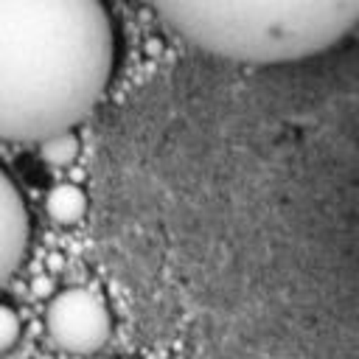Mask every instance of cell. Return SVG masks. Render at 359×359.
<instances>
[{
	"label": "cell",
	"mask_w": 359,
	"mask_h": 359,
	"mask_svg": "<svg viewBox=\"0 0 359 359\" xmlns=\"http://www.w3.org/2000/svg\"><path fill=\"white\" fill-rule=\"evenodd\" d=\"M112 67L104 0H0V140L73 129L107 93Z\"/></svg>",
	"instance_id": "cell-1"
},
{
	"label": "cell",
	"mask_w": 359,
	"mask_h": 359,
	"mask_svg": "<svg viewBox=\"0 0 359 359\" xmlns=\"http://www.w3.org/2000/svg\"><path fill=\"white\" fill-rule=\"evenodd\" d=\"M146 50H149V56H154V53H160V50H163V45H160V39H149V45H146Z\"/></svg>",
	"instance_id": "cell-9"
},
{
	"label": "cell",
	"mask_w": 359,
	"mask_h": 359,
	"mask_svg": "<svg viewBox=\"0 0 359 359\" xmlns=\"http://www.w3.org/2000/svg\"><path fill=\"white\" fill-rule=\"evenodd\" d=\"M48 334L67 353H95L112 331L107 303L90 289H65L50 297L45 311Z\"/></svg>",
	"instance_id": "cell-3"
},
{
	"label": "cell",
	"mask_w": 359,
	"mask_h": 359,
	"mask_svg": "<svg viewBox=\"0 0 359 359\" xmlns=\"http://www.w3.org/2000/svg\"><path fill=\"white\" fill-rule=\"evenodd\" d=\"M36 359H53V356H48V353H45V356H36Z\"/></svg>",
	"instance_id": "cell-10"
},
{
	"label": "cell",
	"mask_w": 359,
	"mask_h": 359,
	"mask_svg": "<svg viewBox=\"0 0 359 359\" xmlns=\"http://www.w3.org/2000/svg\"><path fill=\"white\" fill-rule=\"evenodd\" d=\"M28 247V208L14 180L0 168V283L20 266Z\"/></svg>",
	"instance_id": "cell-4"
},
{
	"label": "cell",
	"mask_w": 359,
	"mask_h": 359,
	"mask_svg": "<svg viewBox=\"0 0 359 359\" xmlns=\"http://www.w3.org/2000/svg\"><path fill=\"white\" fill-rule=\"evenodd\" d=\"M20 331H22L20 314H17L11 306L0 303V353L11 351V348L17 345V339H20Z\"/></svg>",
	"instance_id": "cell-7"
},
{
	"label": "cell",
	"mask_w": 359,
	"mask_h": 359,
	"mask_svg": "<svg viewBox=\"0 0 359 359\" xmlns=\"http://www.w3.org/2000/svg\"><path fill=\"white\" fill-rule=\"evenodd\" d=\"M31 292H34L36 297H50V294H53V280H50L48 275H39V278H34Z\"/></svg>",
	"instance_id": "cell-8"
},
{
	"label": "cell",
	"mask_w": 359,
	"mask_h": 359,
	"mask_svg": "<svg viewBox=\"0 0 359 359\" xmlns=\"http://www.w3.org/2000/svg\"><path fill=\"white\" fill-rule=\"evenodd\" d=\"M45 210L56 224H76L87 213V194L73 182H59L45 194Z\"/></svg>",
	"instance_id": "cell-5"
},
{
	"label": "cell",
	"mask_w": 359,
	"mask_h": 359,
	"mask_svg": "<svg viewBox=\"0 0 359 359\" xmlns=\"http://www.w3.org/2000/svg\"><path fill=\"white\" fill-rule=\"evenodd\" d=\"M79 137L73 129H65V132H53L48 137L39 140V157L48 163V165H56V168H65L70 165L76 157H79Z\"/></svg>",
	"instance_id": "cell-6"
},
{
	"label": "cell",
	"mask_w": 359,
	"mask_h": 359,
	"mask_svg": "<svg viewBox=\"0 0 359 359\" xmlns=\"http://www.w3.org/2000/svg\"><path fill=\"white\" fill-rule=\"evenodd\" d=\"M191 48L233 65L306 62L348 39L359 0H149Z\"/></svg>",
	"instance_id": "cell-2"
}]
</instances>
